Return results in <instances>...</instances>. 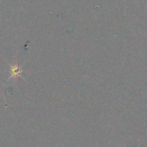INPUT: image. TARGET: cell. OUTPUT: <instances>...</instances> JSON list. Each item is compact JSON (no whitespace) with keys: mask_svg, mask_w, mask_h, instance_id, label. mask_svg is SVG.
Returning <instances> with one entry per match:
<instances>
[{"mask_svg":"<svg viewBox=\"0 0 147 147\" xmlns=\"http://www.w3.org/2000/svg\"><path fill=\"white\" fill-rule=\"evenodd\" d=\"M21 73H22V70L18 66H15L14 67L11 68V77H14V76L16 77V76H19Z\"/></svg>","mask_w":147,"mask_h":147,"instance_id":"1","label":"cell"}]
</instances>
